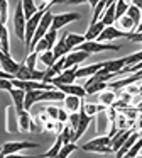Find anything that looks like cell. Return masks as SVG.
<instances>
[{
  "label": "cell",
  "instance_id": "f546056e",
  "mask_svg": "<svg viewBox=\"0 0 142 158\" xmlns=\"http://www.w3.org/2000/svg\"><path fill=\"white\" fill-rule=\"evenodd\" d=\"M81 107L85 109V112L88 114V116L95 117L100 110H105L107 107L103 106V104H88V102H81Z\"/></svg>",
  "mask_w": 142,
  "mask_h": 158
},
{
  "label": "cell",
  "instance_id": "f6af8a7d",
  "mask_svg": "<svg viewBox=\"0 0 142 158\" xmlns=\"http://www.w3.org/2000/svg\"><path fill=\"white\" fill-rule=\"evenodd\" d=\"M12 89H14L12 80L10 78H2V77H0V90H7V92H10Z\"/></svg>",
  "mask_w": 142,
  "mask_h": 158
},
{
  "label": "cell",
  "instance_id": "f35d334b",
  "mask_svg": "<svg viewBox=\"0 0 142 158\" xmlns=\"http://www.w3.org/2000/svg\"><path fill=\"white\" fill-rule=\"evenodd\" d=\"M74 150H78V146H76V143H74V141H71V143H66V144H63V146H61L59 155H57V156H59V158H68Z\"/></svg>",
  "mask_w": 142,
  "mask_h": 158
},
{
  "label": "cell",
  "instance_id": "e575fe53",
  "mask_svg": "<svg viewBox=\"0 0 142 158\" xmlns=\"http://www.w3.org/2000/svg\"><path fill=\"white\" fill-rule=\"evenodd\" d=\"M59 136L63 138V144L71 143V141H74V129L69 126V124H66V126H63V129H61Z\"/></svg>",
  "mask_w": 142,
  "mask_h": 158
},
{
  "label": "cell",
  "instance_id": "277c9868",
  "mask_svg": "<svg viewBox=\"0 0 142 158\" xmlns=\"http://www.w3.org/2000/svg\"><path fill=\"white\" fill-rule=\"evenodd\" d=\"M74 49H78V51H86L88 55H97V53H101V51H120V46L110 44V43H100V41H85L81 44H78Z\"/></svg>",
  "mask_w": 142,
  "mask_h": 158
},
{
  "label": "cell",
  "instance_id": "7a4b0ae2",
  "mask_svg": "<svg viewBox=\"0 0 142 158\" xmlns=\"http://www.w3.org/2000/svg\"><path fill=\"white\" fill-rule=\"evenodd\" d=\"M83 151H88V153H100V155H108L113 153L112 150V136L110 134H105V136H98L95 139L88 141L81 146Z\"/></svg>",
  "mask_w": 142,
  "mask_h": 158
},
{
  "label": "cell",
  "instance_id": "83f0119b",
  "mask_svg": "<svg viewBox=\"0 0 142 158\" xmlns=\"http://www.w3.org/2000/svg\"><path fill=\"white\" fill-rule=\"evenodd\" d=\"M115 22H117V27L120 29V31H125V32H134V31H135V24H134V21H132V19L128 17L127 14L122 15V17H118Z\"/></svg>",
  "mask_w": 142,
  "mask_h": 158
},
{
  "label": "cell",
  "instance_id": "ac0fdd59",
  "mask_svg": "<svg viewBox=\"0 0 142 158\" xmlns=\"http://www.w3.org/2000/svg\"><path fill=\"white\" fill-rule=\"evenodd\" d=\"M132 131L134 129H130V127H127V129H117V133L112 136V150L117 151L118 148L125 143V139L132 134Z\"/></svg>",
  "mask_w": 142,
  "mask_h": 158
},
{
  "label": "cell",
  "instance_id": "60d3db41",
  "mask_svg": "<svg viewBox=\"0 0 142 158\" xmlns=\"http://www.w3.org/2000/svg\"><path fill=\"white\" fill-rule=\"evenodd\" d=\"M140 148H142V136L139 138V139L135 141V143L132 144L130 148H128V151L125 153V156H128V158H134V156H137V155H139V151H140Z\"/></svg>",
  "mask_w": 142,
  "mask_h": 158
},
{
  "label": "cell",
  "instance_id": "bcb514c9",
  "mask_svg": "<svg viewBox=\"0 0 142 158\" xmlns=\"http://www.w3.org/2000/svg\"><path fill=\"white\" fill-rule=\"evenodd\" d=\"M46 112L49 114L51 119H56L57 121V112H59V107H54V106H49V107H44Z\"/></svg>",
  "mask_w": 142,
  "mask_h": 158
},
{
  "label": "cell",
  "instance_id": "8d00e7d4",
  "mask_svg": "<svg viewBox=\"0 0 142 158\" xmlns=\"http://www.w3.org/2000/svg\"><path fill=\"white\" fill-rule=\"evenodd\" d=\"M128 5L130 4H127V0H117V2H115V21H117L118 17L127 14Z\"/></svg>",
  "mask_w": 142,
  "mask_h": 158
},
{
  "label": "cell",
  "instance_id": "f907efd6",
  "mask_svg": "<svg viewBox=\"0 0 142 158\" xmlns=\"http://www.w3.org/2000/svg\"><path fill=\"white\" fill-rule=\"evenodd\" d=\"M98 2H100V0H90V2H88V4H90V5H91V9H93V7H95V5H97V4H98Z\"/></svg>",
  "mask_w": 142,
  "mask_h": 158
},
{
  "label": "cell",
  "instance_id": "d6986e66",
  "mask_svg": "<svg viewBox=\"0 0 142 158\" xmlns=\"http://www.w3.org/2000/svg\"><path fill=\"white\" fill-rule=\"evenodd\" d=\"M64 70V56L63 58H59L56 63H54L53 66H49V68H46V73H44V78H42V82H46V83H49L51 82V78H54V77H57L61 72Z\"/></svg>",
  "mask_w": 142,
  "mask_h": 158
},
{
  "label": "cell",
  "instance_id": "ab89813d",
  "mask_svg": "<svg viewBox=\"0 0 142 158\" xmlns=\"http://www.w3.org/2000/svg\"><path fill=\"white\" fill-rule=\"evenodd\" d=\"M14 112H15V107H14V110H12V107H7V131L9 133H15V131H19V127L17 126H14Z\"/></svg>",
  "mask_w": 142,
  "mask_h": 158
},
{
  "label": "cell",
  "instance_id": "cb8c5ba5",
  "mask_svg": "<svg viewBox=\"0 0 142 158\" xmlns=\"http://www.w3.org/2000/svg\"><path fill=\"white\" fill-rule=\"evenodd\" d=\"M53 53H54V58L56 60H59V58H63V56H66L68 53H71V49L68 48V44H66V34H63V38H61L59 41H56V44H54V48H53Z\"/></svg>",
  "mask_w": 142,
  "mask_h": 158
},
{
  "label": "cell",
  "instance_id": "d6a6232c",
  "mask_svg": "<svg viewBox=\"0 0 142 158\" xmlns=\"http://www.w3.org/2000/svg\"><path fill=\"white\" fill-rule=\"evenodd\" d=\"M61 146H63V138H61L59 134H56V141H54L53 148H51L49 151H46V153H42V156L44 158H54V156H57V155H59Z\"/></svg>",
  "mask_w": 142,
  "mask_h": 158
},
{
  "label": "cell",
  "instance_id": "4316f807",
  "mask_svg": "<svg viewBox=\"0 0 142 158\" xmlns=\"http://www.w3.org/2000/svg\"><path fill=\"white\" fill-rule=\"evenodd\" d=\"M117 94H115V90L112 89H105L103 92H100V95H98V99H100V104H103L105 107H112L113 106V102L117 100Z\"/></svg>",
  "mask_w": 142,
  "mask_h": 158
},
{
  "label": "cell",
  "instance_id": "7dc6e473",
  "mask_svg": "<svg viewBox=\"0 0 142 158\" xmlns=\"http://www.w3.org/2000/svg\"><path fill=\"white\" fill-rule=\"evenodd\" d=\"M68 116H69V112H68L66 109H59V112H57V121L59 123H68Z\"/></svg>",
  "mask_w": 142,
  "mask_h": 158
},
{
  "label": "cell",
  "instance_id": "ee69618b",
  "mask_svg": "<svg viewBox=\"0 0 142 158\" xmlns=\"http://www.w3.org/2000/svg\"><path fill=\"white\" fill-rule=\"evenodd\" d=\"M78 123H80V110H78V112H69V116H68V124H69L74 131H76V127H78Z\"/></svg>",
  "mask_w": 142,
  "mask_h": 158
},
{
  "label": "cell",
  "instance_id": "f5cc1de1",
  "mask_svg": "<svg viewBox=\"0 0 142 158\" xmlns=\"http://www.w3.org/2000/svg\"><path fill=\"white\" fill-rule=\"evenodd\" d=\"M49 2H51V0H42V5H44V7H47V5H49Z\"/></svg>",
  "mask_w": 142,
  "mask_h": 158
},
{
  "label": "cell",
  "instance_id": "5b68a950",
  "mask_svg": "<svg viewBox=\"0 0 142 158\" xmlns=\"http://www.w3.org/2000/svg\"><path fill=\"white\" fill-rule=\"evenodd\" d=\"M47 7H51V5H47ZM47 7L41 5L39 10H37L32 17H29L26 21V41H24V43H26V51L29 49L30 41H32L34 34H36V29H37V26H39V22H41V19H42V15H44V12H46Z\"/></svg>",
  "mask_w": 142,
  "mask_h": 158
},
{
  "label": "cell",
  "instance_id": "603a6c76",
  "mask_svg": "<svg viewBox=\"0 0 142 158\" xmlns=\"http://www.w3.org/2000/svg\"><path fill=\"white\" fill-rule=\"evenodd\" d=\"M83 87L86 90V95H93V94H100L105 89H108V82H93V80H88Z\"/></svg>",
  "mask_w": 142,
  "mask_h": 158
},
{
  "label": "cell",
  "instance_id": "ffe728a7",
  "mask_svg": "<svg viewBox=\"0 0 142 158\" xmlns=\"http://www.w3.org/2000/svg\"><path fill=\"white\" fill-rule=\"evenodd\" d=\"M125 65H127V56L125 58H118V60H108V61H103V70L108 73H118Z\"/></svg>",
  "mask_w": 142,
  "mask_h": 158
},
{
  "label": "cell",
  "instance_id": "30bf717a",
  "mask_svg": "<svg viewBox=\"0 0 142 158\" xmlns=\"http://www.w3.org/2000/svg\"><path fill=\"white\" fill-rule=\"evenodd\" d=\"M78 19H81V14H78V12L54 14V15H53V24H51V29H54V31H59L61 27H64L66 24H69V22H73V21H78Z\"/></svg>",
  "mask_w": 142,
  "mask_h": 158
},
{
  "label": "cell",
  "instance_id": "e0dca14e",
  "mask_svg": "<svg viewBox=\"0 0 142 158\" xmlns=\"http://www.w3.org/2000/svg\"><path fill=\"white\" fill-rule=\"evenodd\" d=\"M9 94H10V97H12V100H14V107H15V112H17V114H20L22 110H26V109H24V100H26V90L14 87V89L10 90Z\"/></svg>",
  "mask_w": 142,
  "mask_h": 158
},
{
  "label": "cell",
  "instance_id": "44dd1931",
  "mask_svg": "<svg viewBox=\"0 0 142 158\" xmlns=\"http://www.w3.org/2000/svg\"><path fill=\"white\" fill-rule=\"evenodd\" d=\"M81 102H83V99L78 95H66L63 99V104H64V109L68 110V112H78L81 107Z\"/></svg>",
  "mask_w": 142,
  "mask_h": 158
},
{
  "label": "cell",
  "instance_id": "1f68e13d",
  "mask_svg": "<svg viewBox=\"0 0 142 158\" xmlns=\"http://www.w3.org/2000/svg\"><path fill=\"white\" fill-rule=\"evenodd\" d=\"M127 15L132 19V21H134L135 27H137V26L140 24V21H142V10L137 7V5H134V4L128 5V9H127Z\"/></svg>",
  "mask_w": 142,
  "mask_h": 158
},
{
  "label": "cell",
  "instance_id": "4fadbf2b",
  "mask_svg": "<svg viewBox=\"0 0 142 158\" xmlns=\"http://www.w3.org/2000/svg\"><path fill=\"white\" fill-rule=\"evenodd\" d=\"M17 126H19V131H39L29 110H22L20 114H17Z\"/></svg>",
  "mask_w": 142,
  "mask_h": 158
},
{
  "label": "cell",
  "instance_id": "52a82bcc",
  "mask_svg": "<svg viewBox=\"0 0 142 158\" xmlns=\"http://www.w3.org/2000/svg\"><path fill=\"white\" fill-rule=\"evenodd\" d=\"M26 15H24V9H22V2H19L15 7V14H14V31L15 36L20 41H26Z\"/></svg>",
  "mask_w": 142,
  "mask_h": 158
},
{
  "label": "cell",
  "instance_id": "7c38bea8",
  "mask_svg": "<svg viewBox=\"0 0 142 158\" xmlns=\"http://www.w3.org/2000/svg\"><path fill=\"white\" fill-rule=\"evenodd\" d=\"M76 68H78V66H71V68L63 70L57 77L51 78L49 83H53L54 87L61 85V83H74V80H76Z\"/></svg>",
  "mask_w": 142,
  "mask_h": 158
},
{
  "label": "cell",
  "instance_id": "681fc988",
  "mask_svg": "<svg viewBox=\"0 0 142 158\" xmlns=\"http://www.w3.org/2000/svg\"><path fill=\"white\" fill-rule=\"evenodd\" d=\"M135 110H137V112H139V114H140V112H142V100H140V102H139V104H137V106H135Z\"/></svg>",
  "mask_w": 142,
  "mask_h": 158
},
{
  "label": "cell",
  "instance_id": "9c48e42d",
  "mask_svg": "<svg viewBox=\"0 0 142 158\" xmlns=\"http://www.w3.org/2000/svg\"><path fill=\"white\" fill-rule=\"evenodd\" d=\"M130 32H125V31H120L117 26H105V29L100 32L95 41H100V43H108V41H113V39H118V38H128Z\"/></svg>",
  "mask_w": 142,
  "mask_h": 158
},
{
  "label": "cell",
  "instance_id": "74e56055",
  "mask_svg": "<svg viewBox=\"0 0 142 158\" xmlns=\"http://www.w3.org/2000/svg\"><path fill=\"white\" fill-rule=\"evenodd\" d=\"M39 60H41V63H44V65L47 66V68H49V66H53L54 63L57 61V60L54 58V53H53V49H49V51H44V53H41Z\"/></svg>",
  "mask_w": 142,
  "mask_h": 158
},
{
  "label": "cell",
  "instance_id": "8fae6325",
  "mask_svg": "<svg viewBox=\"0 0 142 158\" xmlns=\"http://www.w3.org/2000/svg\"><path fill=\"white\" fill-rule=\"evenodd\" d=\"M0 66H2L3 72H7V73H10V75L15 77L20 63H15L12 60V56H10V53H5L2 48H0Z\"/></svg>",
  "mask_w": 142,
  "mask_h": 158
},
{
  "label": "cell",
  "instance_id": "f1b7e54d",
  "mask_svg": "<svg viewBox=\"0 0 142 158\" xmlns=\"http://www.w3.org/2000/svg\"><path fill=\"white\" fill-rule=\"evenodd\" d=\"M100 21L103 22L105 26H113L115 24V2H112V4L105 9V12L100 17Z\"/></svg>",
  "mask_w": 142,
  "mask_h": 158
},
{
  "label": "cell",
  "instance_id": "7402d4cb",
  "mask_svg": "<svg viewBox=\"0 0 142 158\" xmlns=\"http://www.w3.org/2000/svg\"><path fill=\"white\" fill-rule=\"evenodd\" d=\"M139 138H140V133H139V131H132V134H130V136L127 138V139H125V143L122 144V146L118 148L117 151H115V155H117L118 158L125 156V153H127V151H128V148H130L132 144H134L135 141L139 139Z\"/></svg>",
  "mask_w": 142,
  "mask_h": 158
},
{
  "label": "cell",
  "instance_id": "484cf974",
  "mask_svg": "<svg viewBox=\"0 0 142 158\" xmlns=\"http://www.w3.org/2000/svg\"><path fill=\"white\" fill-rule=\"evenodd\" d=\"M103 29H105V24H103L101 21L95 22V24H90L86 34H85V39H86V41H95V39L100 36V32L103 31Z\"/></svg>",
  "mask_w": 142,
  "mask_h": 158
},
{
  "label": "cell",
  "instance_id": "8992f818",
  "mask_svg": "<svg viewBox=\"0 0 142 158\" xmlns=\"http://www.w3.org/2000/svg\"><path fill=\"white\" fill-rule=\"evenodd\" d=\"M36 148H39V144L30 143V141H9V143H5L0 148V158L9 156V155H14V153H19L22 150H36Z\"/></svg>",
  "mask_w": 142,
  "mask_h": 158
},
{
  "label": "cell",
  "instance_id": "9a60e30c",
  "mask_svg": "<svg viewBox=\"0 0 142 158\" xmlns=\"http://www.w3.org/2000/svg\"><path fill=\"white\" fill-rule=\"evenodd\" d=\"M91 119H93V117L88 116V114L85 112L83 107H80V123H78V127H76V131H74V141L80 139V138L85 134V131L88 129V126H90Z\"/></svg>",
  "mask_w": 142,
  "mask_h": 158
},
{
  "label": "cell",
  "instance_id": "4dcf8cb0",
  "mask_svg": "<svg viewBox=\"0 0 142 158\" xmlns=\"http://www.w3.org/2000/svg\"><path fill=\"white\" fill-rule=\"evenodd\" d=\"M20 2H22V9H24V15H26V19L32 17V15L39 10V7L36 5L34 0H20Z\"/></svg>",
  "mask_w": 142,
  "mask_h": 158
},
{
  "label": "cell",
  "instance_id": "c3c4849f",
  "mask_svg": "<svg viewBox=\"0 0 142 158\" xmlns=\"http://www.w3.org/2000/svg\"><path fill=\"white\" fill-rule=\"evenodd\" d=\"M85 2H90V0H66V4H71V5H80V4H85Z\"/></svg>",
  "mask_w": 142,
  "mask_h": 158
},
{
  "label": "cell",
  "instance_id": "5bb4252c",
  "mask_svg": "<svg viewBox=\"0 0 142 158\" xmlns=\"http://www.w3.org/2000/svg\"><path fill=\"white\" fill-rule=\"evenodd\" d=\"M88 56H90V55H88L86 51H78V49L68 53V55L64 56V70L71 68V66H78L81 61H85Z\"/></svg>",
  "mask_w": 142,
  "mask_h": 158
},
{
  "label": "cell",
  "instance_id": "d590c367",
  "mask_svg": "<svg viewBox=\"0 0 142 158\" xmlns=\"http://www.w3.org/2000/svg\"><path fill=\"white\" fill-rule=\"evenodd\" d=\"M98 116V133H101V131H107V126H108V123H110V119H108V114H107V109L105 110H100V112L97 114Z\"/></svg>",
  "mask_w": 142,
  "mask_h": 158
},
{
  "label": "cell",
  "instance_id": "2e32d148",
  "mask_svg": "<svg viewBox=\"0 0 142 158\" xmlns=\"http://www.w3.org/2000/svg\"><path fill=\"white\" fill-rule=\"evenodd\" d=\"M56 89L61 90V92H64L66 95H78V97H81V99L86 97V90H85V87L74 85V83H61V85H56Z\"/></svg>",
  "mask_w": 142,
  "mask_h": 158
},
{
  "label": "cell",
  "instance_id": "6da1fadb",
  "mask_svg": "<svg viewBox=\"0 0 142 158\" xmlns=\"http://www.w3.org/2000/svg\"><path fill=\"white\" fill-rule=\"evenodd\" d=\"M66 97V94L61 92L57 89H51V90H27L26 92V100H24V109L30 110L32 106L36 102L41 100H63Z\"/></svg>",
  "mask_w": 142,
  "mask_h": 158
},
{
  "label": "cell",
  "instance_id": "836d02e7",
  "mask_svg": "<svg viewBox=\"0 0 142 158\" xmlns=\"http://www.w3.org/2000/svg\"><path fill=\"white\" fill-rule=\"evenodd\" d=\"M86 39H85V36H80V34H66V44L68 48L73 51L74 48H76L78 44H81V43H85Z\"/></svg>",
  "mask_w": 142,
  "mask_h": 158
},
{
  "label": "cell",
  "instance_id": "d4e9b609",
  "mask_svg": "<svg viewBox=\"0 0 142 158\" xmlns=\"http://www.w3.org/2000/svg\"><path fill=\"white\" fill-rule=\"evenodd\" d=\"M100 68H103V61L95 63V65H90V66H85V68H76V78H88L93 73H97Z\"/></svg>",
  "mask_w": 142,
  "mask_h": 158
},
{
  "label": "cell",
  "instance_id": "ba28073f",
  "mask_svg": "<svg viewBox=\"0 0 142 158\" xmlns=\"http://www.w3.org/2000/svg\"><path fill=\"white\" fill-rule=\"evenodd\" d=\"M44 73H46V70H37V68H29V66L26 65V63H20L19 70H17L15 73V78L19 80H37V82H42L44 78Z\"/></svg>",
  "mask_w": 142,
  "mask_h": 158
},
{
  "label": "cell",
  "instance_id": "db71d44e",
  "mask_svg": "<svg viewBox=\"0 0 142 158\" xmlns=\"http://www.w3.org/2000/svg\"><path fill=\"white\" fill-rule=\"evenodd\" d=\"M137 95H140V97H142V90H140V92H139V94H137Z\"/></svg>",
  "mask_w": 142,
  "mask_h": 158
},
{
  "label": "cell",
  "instance_id": "7bdbcfd3",
  "mask_svg": "<svg viewBox=\"0 0 142 158\" xmlns=\"http://www.w3.org/2000/svg\"><path fill=\"white\" fill-rule=\"evenodd\" d=\"M37 58H39V53H36V51H30L29 55H27V58L24 60V63H26L29 68H36V63H37Z\"/></svg>",
  "mask_w": 142,
  "mask_h": 158
},
{
  "label": "cell",
  "instance_id": "b9f144b4",
  "mask_svg": "<svg viewBox=\"0 0 142 158\" xmlns=\"http://www.w3.org/2000/svg\"><path fill=\"white\" fill-rule=\"evenodd\" d=\"M9 19V2L7 0H0V21L5 24Z\"/></svg>",
  "mask_w": 142,
  "mask_h": 158
},
{
  "label": "cell",
  "instance_id": "3957f363",
  "mask_svg": "<svg viewBox=\"0 0 142 158\" xmlns=\"http://www.w3.org/2000/svg\"><path fill=\"white\" fill-rule=\"evenodd\" d=\"M51 24H53V12H51V7H47L46 12H44V15H42V19H41V22H39V26H37V29H36V34H34L32 41H30L27 55H29L30 51H34V46H36L37 43L44 38V34L51 29Z\"/></svg>",
  "mask_w": 142,
  "mask_h": 158
},
{
  "label": "cell",
  "instance_id": "816d5d0a",
  "mask_svg": "<svg viewBox=\"0 0 142 158\" xmlns=\"http://www.w3.org/2000/svg\"><path fill=\"white\" fill-rule=\"evenodd\" d=\"M135 31H137V32H142V21H140V24H139L137 27H135Z\"/></svg>",
  "mask_w": 142,
  "mask_h": 158
}]
</instances>
